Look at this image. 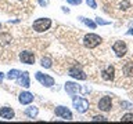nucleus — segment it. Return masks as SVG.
Listing matches in <instances>:
<instances>
[{
	"mask_svg": "<svg viewBox=\"0 0 133 124\" xmlns=\"http://www.w3.org/2000/svg\"><path fill=\"white\" fill-rule=\"evenodd\" d=\"M33 99H35V97H33V94L29 92V91H22V92H19V95H18V102L21 105H31L33 102Z\"/></svg>",
	"mask_w": 133,
	"mask_h": 124,
	"instance_id": "1a4fd4ad",
	"label": "nucleus"
},
{
	"mask_svg": "<svg viewBox=\"0 0 133 124\" xmlns=\"http://www.w3.org/2000/svg\"><path fill=\"white\" fill-rule=\"evenodd\" d=\"M35 52L29 51V50H25V51H21L19 52V61L25 65H33L35 64Z\"/></svg>",
	"mask_w": 133,
	"mask_h": 124,
	"instance_id": "0eeeda50",
	"label": "nucleus"
},
{
	"mask_svg": "<svg viewBox=\"0 0 133 124\" xmlns=\"http://www.w3.org/2000/svg\"><path fill=\"white\" fill-rule=\"evenodd\" d=\"M3 79H4V73H2V72H0V83L3 81Z\"/></svg>",
	"mask_w": 133,
	"mask_h": 124,
	"instance_id": "c85d7f7f",
	"label": "nucleus"
},
{
	"mask_svg": "<svg viewBox=\"0 0 133 124\" xmlns=\"http://www.w3.org/2000/svg\"><path fill=\"white\" fill-rule=\"evenodd\" d=\"M96 24H97V25H108V24H110V21H103L101 18H98V17H97V18H96Z\"/></svg>",
	"mask_w": 133,
	"mask_h": 124,
	"instance_id": "a878e982",
	"label": "nucleus"
},
{
	"mask_svg": "<svg viewBox=\"0 0 133 124\" xmlns=\"http://www.w3.org/2000/svg\"><path fill=\"white\" fill-rule=\"evenodd\" d=\"M11 40H12V37H11V35H8V33H2V35H0V44L2 45L10 44Z\"/></svg>",
	"mask_w": 133,
	"mask_h": 124,
	"instance_id": "a211bd4d",
	"label": "nucleus"
},
{
	"mask_svg": "<svg viewBox=\"0 0 133 124\" xmlns=\"http://www.w3.org/2000/svg\"><path fill=\"white\" fill-rule=\"evenodd\" d=\"M128 35H133V28L130 29V30H128Z\"/></svg>",
	"mask_w": 133,
	"mask_h": 124,
	"instance_id": "c756f323",
	"label": "nucleus"
},
{
	"mask_svg": "<svg viewBox=\"0 0 133 124\" xmlns=\"http://www.w3.org/2000/svg\"><path fill=\"white\" fill-rule=\"evenodd\" d=\"M0 30H2V22H0Z\"/></svg>",
	"mask_w": 133,
	"mask_h": 124,
	"instance_id": "7c9ffc66",
	"label": "nucleus"
},
{
	"mask_svg": "<svg viewBox=\"0 0 133 124\" xmlns=\"http://www.w3.org/2000/svg\"><path fill=\"white\" fill-rule=\"evenodd\" d=\"M62 8V11L64 12H66V14H69V8H66V7H61Z\"/></svg>",
	"mask_w": 133,
	"mask_h": 124,
	"instance_id": "cd10ccee",
	"label": "nucleus"
},
{
	"mask_svg": "<svg viewBox=\"0 0 133 124\" xmlns=\"http://www.w3.org/2000/svg\"><path fill=\"white\" fill-rule=\"evenodd\" d=\"M54 114L57 116V117H61L64 120H72L74 116H72V112H71L68 107L65 106H56V109H54Z\"/></svg>",
	"mask_w": 133,
	"mask_h": 124,
	"instance_id": "423d86ee",
	"label": "nucleus"
},
{
	"mask_svg": "<svg viewBox=\"0 0 133 124\" xmlns=\"http://www.w3.org/2000/svg\"><path fill=\"white\" fill-rule=\"evenodd\" d=\"M122 72H123L125 76H128V77H133V61H129V62H126V64L123 65Z\"/></svg>",
	"mask_w": 133,
	"mask_h": 124,
	"instance_id": "dca6fc26",
	"label": "nucleus"
},
{
	"mask_svg": "<svg viewBox=\"0 0 133 124\" xmlns=\"http://www.w3.org/2000/svg\"><path fill=\"white\" fill-rule=\"evenodd\" d=\"M68 76L76 79V80H86L87 79L86 73L83 72L81 68H78V66H72V68L68 69Z\"/></svg>",
	"mask_w": 133,
	"mask_h": 124,
	"instance_id": "6e6552de",
	"label": "nucleus"
},
{
	"mask_svg": "<svg viewBox=\"0 0 133 124\" xmlns=\"http://www.w3.org/2000/svg\"><path fill=\"white\" fill-rule=\"evenodd\" d=\"M72 105L78 113H86L89 110V101L82 97H72Z\"/></svg>",
	"mask_w": 133,
	"mask_h": 124,
	"instance_id": "7ed1b4c3",
	"label": "nucleus"
},
{
	"mask_svg": "<svg viewBox=\"0 0 133 124\" xmlns=\"http://www.w3.org/2000/svg\"><path fill=\"white\" fill-rule=\"evenodd\" d=\"M19 2H25V0H19Z\"/></svg>",
	"mask_w": 133,
	"mask_h": 124,
	"instance_id": "2f4dec72",
	"label": "nucleus"
},
{
	"mask_svg": "<svg viewBox=\"0 0 133 124\" xmlns=\"http://www.w3.org/2000/svg\"><path fill=\"white\" fill-rule=\"evenodd\" d=\"M121 106H122V109H130L132 107V105L128 102H121Z\"/></svg>",
	"mask_w": 133,
	"mask_h": 124,
	"instance_id": "bb28decb",
	"label": "nucleus"
},
{
	"mask_svg": "<svg viewBox=\"0 0 133 124\" xmlns=\"http://www.w3.org/2000/svg\"><path fill=\"white\" fill-rule=\"evenodd\" d=\"M64 90H65V92L68 94L69 97H75V95L78 94V91L81 90V87H79L76 83H74V81H66L65 86H64Z\"/></svg>",
	"mask_w": 133,
	"mask_h": 124,
	"instance_id": "f8f14e48",
	"label": "nucleus"
},
{
	"mask_svg": "<svg viewBox=\"0 0 133 124\" xmlns=\"http://www.w3.org/2000/svg\"><path fill=\"white\" fill-rule=\"evenodd\" d=\"M79 21H81L82 24H85L86 26H89L90 29H96V26H97L96 22H93V21L89 19V18H85V17H79Z\"/></svg>",
	"mask_w": 133,
	"mask_h": 124,
	"instance_id": "aec40b11",
	"label": "nucleus"
},
{
	"mask_svg": "<svg viewBox=\"0 0 133 124\" xmlns=\"http://www.w3.org/2000/svg\"><path fill=\"white\" fill-rule=\"evenodd\" d=\"M15 116V112L10 106H2L0 107V117L4 120H12Z\"/></svg>",
	"mask_w": 133,
	"mask_h": 124,
	"instance_id": "ddd939ff",
	"label": "nucleus"
},
{
	"mask_svg": "<svg viewBox=\"0 0 133 124\" xmlns=\"http://www.w3.org/2000/svg\"><path fill=\"white\" fill-rule=\"evenodd\" d=\"M40 66H42V68H44V69L53 68V59L50 57H43L40 59Z\"/></svg>",
	"mask_w": 133,
	"mask_h": 124,
	"instance_id": "f3484780",
	"label": "nucleus"
},
{
	"mask_svg": "<svg viewBox=\"0 0 133 124\" xmlns=\"http://www.w3.org/2000/svg\"><path fill=\"white\" fill-rule=\"evenodd\" d=\"M101 77L104 79V80H107V81L114 80L115 79V68L112 65H108L107 68L101 72Z\"/></svg>",
	"mask_w": 133,
	"mask_h": 124,
	"instance_id": "4468645a",
	"label": "nucleus"
},
{
	"mask_svg": "<svg viewBox=\"0 0 133 124\" xmlns=\"http://www.w3.org/2000/svg\"><path fill=\"white\" fill-rule=\"evenodd\" d=\"M112 51L115 52V55L118 58H122V57L126 55V52H128V45H126L125 41L118 40V41H115V43L112 44Z\"/></svg>",
	"mask_w": 133,
	"mask_h": 124,
	"instance_id": "39448f33",
	"label": "nucleus"
},
{
	"mask_svg": "<svg viewBox=\"0 0 133 124\" xmlns=\"http://www.w3.org/2000/svg\"><path fill=\"white\" fill-rule=\"evenodd\" d=\"M122 121H133V114H130V113H126V114H123L122 116Z\"/></svg>",
	"mask_w": 133,
	"mask_h": 124,
	"instance_id": "412c9836",
	"label": "nucleus"
},
{
	"mask_svg": "<svg viewBox=\"0 0 133 124\" xmlns=\"http://www.w3.org/2000/svg\"><path fill=\"white\" fill-rule=\"evenodd\" d=\"M97 106H98V109L103 110V112H110L111 107H112V99H111V97H103L98 101Z\"/></svg>",
	"mask_w": 133,
	"mask_h": 124,
	"instance_id": "9b49d317",
	"label": "nucleus"
},
{
	"mask_svg": "<svg viewBox=\"0 0 133 124\" xmlns=\"http://www.w3.org/2000/svg\"><path fill=\"white\" fill-rule=\"evenodd\" d=\"M91 120L93 121H107V117H104V116H94Z\"/></svg>",
	"mask_w": 133,
	"mask_h": 124,
	"instance_id": "b1692460",
	"label": "nucleus"
},
{
	"mask_svg": "<svg viewBox=\"0 0 133 124\" xmlns=\"http://www.w3.org/2000/svg\"><path fill=\"white\" fill-rule=\"evenodd\" d=\"M66 3L71 4V6H79L82 3V0H66Z\"/></svg>",
	"mask_w": 133,
	"mask_h": 124,
	"instance_id": "393cba45",
	"label": "nucleus"
},
{
	"mask_svg": "<svg viewBox=\"0 0 133 124\" xmlns=\"http://www.w3.org/2000/svg\"><path fill=\"white\" fill-rule=\"evenodd\" d=\"M35 79H36V80L39 81L43 87H46V88H51V87L56 84V80H54L53 76L46 74V73H42V72H36V73H35Z\"/></svg>",
	"mask_w": 133,
	"mask_h": 124,
	"instance_id": "20e7f679",
	"label": "nucleus"
},
{
	"mask_svg": "<svg viewBox=\"0 0 133 124\" xmlns=\"http://www.w3.org/2000/svg\"><path fill=\"white\" fill-rule=\"evenodd\" d=\"M37 4H39L40 7H47L50 4V0H37Z\"/></svg>",
	"mask_w": 133,
	"mask_h": 124,
	"instance_id": "5701e85b",
	"label": "nucleus"
},
{
	"mask_svg": "<svg viewBox=\"0 0 133 124\" xmlns=\"http://www.w3.org/2000/svg\"><path fill=\"white\" fill-rule=\"evenodd\" d=\"M17 84L24 87V88H29L31 87V79H29V73L28 72H21V74L17 79Z\"/></svg>",
	"mask_w": 133,
	"mask_h": 124,
	"instance_id": "9d476101",
	"label": "nucleus"
},
{
	"mask_svg": "<svg viewBox=\"0 0 133 124\" xmlns=\"http://www.w3.org/2000/svg\"><path fill=\"white\" fill-rule=\"evenodd\" d=\"M87 6H89L90 8H93V10H96L97 8V3H96V0H86Z\"/></svg>",
	"mask_w": 133,
	"mask_h": 124,
	"instance_id": "4be33fe9",
	"label": "nucleus"
},
{
	"mask_svg": "<svg viewBox=\"0 0 133 124\" xmlns=\"http://www.w3.org/2000/svg\"><path fill=\"white\" fill-rule=\"evenodd\" d=\"M19 74H21V70H18V69H11L10 72L6 74V77L8 79V80H17Z\"/></svg>",
	"mask_w": 133,
	"mask_h": 124,
	"instance_id": "6ab92c4d",
	"label": "nucleus"
},
{
	"mask_svg": "<svg viewBox=\"0 0 133 124\" xmlns=\"http://www.w3.org/2000/svg\"><path fill=\"white\" fill-rule=\"evenodd\" d=\"M103 43V39L96 33H87V35L83 37V45L86 48H96L97 45H100Z\"/></svg>",
	"mask_w": 133,
	"mask_h": 124,
	"instance_id": "f03ea898",
	"label": "nucleus"
},
{
	"mask_svg": "<svg viewBox=\"0 0 133 124\" xmlns=\"http://www.w3.org/2000/svg\"><path fill=\"white\" fill-rule=\"evenodd\" d=\"M24 114L29 119H36L37 114H39V107L35 106V105H29L28 107H25Z\"/></svg>",
	"mask_w": 133,
	"mask_h": 124,
	"instance_id": "2eb2a0df",
	"label": "nucleus"
},
{
	"mask_svg": "<svg viewBox=\"0 0 133 124\" xmlns=\"http://www.w3.org/2000/svg\"><path fill=\"white\" fill-rule=\"evenodd\" d=\"M51 25H53V21L50 18H47V17H44V18H37L33 21L32 28L37 33H43V32H47L51 28Z\"/></svg>",
	"mask_w": 133,
	"mask_h": 124,
	"instance_id": "f257e3e1",
	"label": "nucleus"
}]
</instances>
